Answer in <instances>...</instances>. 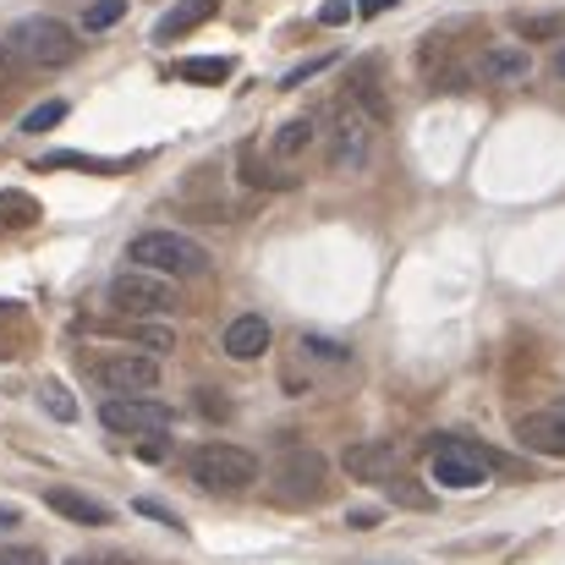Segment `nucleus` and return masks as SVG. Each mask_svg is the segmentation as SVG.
I'll return each instance as SVG.
<instances>
[{
    "label": "nucleus",
    "instance_id": "nucleus-1",
    "mask_svg": "<svg viewBox=\"0 0 565 565\" xmlns=\"http://www.w3.org/2000/svg\"><path fill=\"white\" fill-rule=\"evenodd\" d=\"M127 264L149 269V275H166V280H198V275H209L214 258H209L203 242H192L182 231H143V236H132Z\"/></svg>",
    "mask_w": 565,
    "mask_h": 565
},
{
    "label": "nucleus",
    "instance_id": "nucleus-2",
    "mask_svg": "<svg viewBox=\"0 0 565 565\" xmlns=\"http://www.w3.org/2000/svg\"><path fill=\"white\" fill-rule=\"evenodd\" d=\"M188 472H192V483L209 489V494H242V489L258 483V456L242 450V445L209 439V445H198L188 456Z\"/></svg>",
    "mask_w": 565,
    "mask_h": 565
},
{
    "label": "nucleus",
    "instance_id": "nucleus-3",
    "mask_svg": "<svg viewBox=\"0 0 565 565\" xmlns=\"http://www.w3.org/2000/svg\"><path fill=\"white\" fill-rule=\"evenodd\" d=\"M105 297H110V308H116L121 319H160V313H177V308H182L177 280L149 275V269H121Z\"/></svg>",
    "mask_w": 565,
    "mask_h": 565
},
{
    "label": "nucleus",
    "instance_id": "nucleus-4",
    "mask_svg": "<svg viewBox=\"0 0 565 565\" xmlns=\"http://www.w3.org/2000/svg\"><path fill=\"white\" fill-rule=\"evenodd\" d=\"M11 55H22L28 66H66L77 55V33L61 17H22L11 28Z\"/></svg>",
    "mask_w": 565,
    "mask_h": 565
},
{
    "label": "nucleus",
    "instance_id": "nucleus-5",
    "mask_svg": "<svg viewBox=\"0 0 565 565\" xmlns=\"http://www.w3.org/2000/svg\"><path fill=\"white\" fill-rule=\"evenodd\" d=\"M269 483H275V494H280L286 505H319V500L330 494V461H324L319 450L297 445V450H286V456L275 461Z\"/></svg>",
    "mask_w": 565,
    "mask_h": 565
},
{
    "label": "nucleus",
    "instance_id": "nucleus-6",
    "mask_svg": "<svg viewBox=\"0 0 565 565\" xmlns=\"http://www.w3.org/2000/svg\"><path fill=\"white\" fill-rule=\"evenodd\" d=\"M374 160V121L358 105H341L330 121V171L335 177H358Z\"/></svg>",
    "mask_w": 565,
    "mask_h": 565
},
{
    "label": "nucleus",
    "instance_id": "nucleus-7",
    "mask_svg": "<svg viewBox=\"0 0 565 565\" xmlns=\"http://www.w3.org/2000/svg\"><path fill=\"white\" fill-rule=\"evenodd\" d=\"M99 423L110 434H166L177 423V412L166 401H154V395H105Z\"/></svg>",
    "mask_w": 565,
    "mask_h": 565
},
{
    "label": "nucleus",
    "instance_id": "nucleus-8",
    "mask_svg": "<svg viewBox=\"0 0 565 565\" xmlns=\"http://www.w3.org/2000/svg\"><path fill=\"white\" fill-rule=\"evenodd\" d=\"M94 379L110 395H149L160 384V363L149 352H110V358L94 363Z\"/></svg>",
    "mask_w": 565,
    "mask_h": 565
},
{
    "label": "nucleus",
    "instance_id": "nucleus-9",
    "mask_svg": "<svg viewBox=\"0 0 565 565\" xmlns=\"http://www.w3.org/2000/svg\"><path fill=\"white\" fill-rule=\"evenodd\" d=\"M516 445H522V450H533V456L561 461V456H565V412H561V406L522 412V417H516Z\"/></svg>",
    "mask_w": 565,
    "mask_h": 565
},
{
    "label": "nucleus",
    "instance_id": "nucleus-10",
    "mask_svg": "<svg viewBox=\"0 0 565 565\" xmlns=\"http://www.w3.org/2000/svg\"><path fill=\"white\" fill-rule=\"evenodd\" d=\"M269 341H275V330H269L264 313H236V319L225 324V335H220V352H225L231 363H258V358L269 352Z\"/></svg>",
    "mask_w": 565,
    "mask_h": 565
},
{
    "label": "nucleus",
    "instance_id": "nucleus-11",
    "mask_svg": "<svg viewBox=\"0 0 565 565\" xmlns=\"http://www.w3.org/2000/svg\"><path fill=\"white\" fill-rule=\"evenodd\" d=\"M341 467H347L358 483H374V489H384V483L401 472V456H395V445H384V439H363V445H347Z\"/></svg>",
    "mask_w": 565,
    "mask_h": 565
},
{
    "label": "nucleus",
    "instance_id": "nucleus-12",
    "mask_svg": "<svg viewBox=\"0 0 565 565\" xmlns=\"http://www.w3.org/2000/svg\"><path fill=\"white\" fill-rule=\"evenodd\" d=\"M527 72H533L527 44H489V50L478 55V77H483V83L511 88V83H527Z\"/></svg>",
    "mask_w": 565,
    "mask_h": 565
},
{
    "label": "nucleus",
    "instance_id": "nucleus-13",
    "mask_svg": "<svg viewBox=\"0 0 565 565\" xmlns=\"http://www.w3.org/2000/svg\"><path fill=\"white\" fill-rule=\"evenodd\" d=\"M313 138H319V121L313 116H291L275 138H269V154H275V166L286 171V166H297L308 149H313Z\"/></svg>",
    "mask_w": 565,
    "mask_h": 565
},
{
    "label": "nucleus",
    "instance_id": "nucleus-14",
    "mask_svg": "<svg viewBox=\"0 0 565 565\" xmlns=\"http://www.w3.org/2000/svg\"><path fill=\"white\" fill-rule=\"evenodd\" d=\"M214 11H220V0H177V6L154 22V44H171V39H182L192 28H203Z\"/></svg>",
    "mask_w": 565,
    "mask_h": 565
},
{
    "label": "nucleus",
    "instance_id": "nucleus-15",
    "mask_svg": "<svg viewBox=\"0 0 565 565\" xmlns=\"http://www.w3.org/2000/svg\"><path fill=\"white\" fill-rule=\"evenodd\" d=\"M44 505H50L55 516L77 522V527H105V522H110V505H99V500H88V494H77V489H50Z\"/></svg>",
    "mask_w": 565,
    "mask_h": 565
},
{
    "label": "nucleus",
    "instance_id": "nucleus-16",
    "mask_svg": "<svg viewBox=\"0 0 565 565\" xmlns=\"http://www.w3.org/2000/svg\"><path fill=\"white\" fill-rule=\"evenodd\" d=\"M297 358L308 369H319V374H352V347H341L330 335H302L297 341Z\"/></svg>",
    "mask_w": 565,
    "mask_h": 565
},
{
    "label": "nucleus",
    "instance_id": "nucleus-17",
    "mask_svg": "<svg viewBox=\"0 0 565 565\" xmlns=\"http://www.w3.org/2000/svg\"><path fill=\"white\" fill-rule=\"evenodd\" d=\"M352 105L369 116V121H390V99H384V88H379V66L374 61H363V66H352Z\"/></svg>",
    "mask_w": 565,
    "mask_h": 565
},
{
    "label": "nucleus",
    "instance_id": "nucleus-18",
    "mask_svg": "<svg viewBox=\"0 0 565 565\" xmlns=\"http://www.w3.org/2000/svg\"><path fill=\"white\" fill-rule=\"evenodd\" d=\"M242 182H247V188H297V177H291V171H280V166H258V149H253V143H247V149H242Z\"/></svg>",
    "mask_w": 565,
    "mask_h": 565
},
{
    "label": "nucleus",
    "instance_id": "nucleus-19",
    "mask_svg": "<svg viewBox=\"0 0 565 565\" xmlns=\"http://www.w3.org/2000/svg\"><path fill=\"white\" fill-rule=\"evenodd\" d=\"M177 77L182 83H225L231 77V55H192V61H177Z\"/></svg>",
    "mask_w": 565,
    "mask_h": 565
},
{
    "label": "nucleus",
    "instance_id": "nucleus-20",
    "mask_svg": "<svg viewBox=\"0 0 565 565\" xmlns=\"http://www.w3.org/2000/svg\"><path fill=\"white\" fill-rule=\"evenodd\" d=\"M384 500H395V505H406V511H428V505H434V494H428L417 478H406V472H395V478L384 483Z\"/></svg>",
    "mask_w": 565,
    "mask_h": 565
},
{
    "label": "nucleus",
    "instance_id": "nucleus-21",
    "mask_svg": "<svg viewBox=\"0 0 565 565\" xmlns=\"http://www.w3.org/2000/svg\"><path fill=\"white\" fill-rule=\"evenodd\" d=\"M127 17V0H94L88 11H83V28L88 33H105V28H116Z\"/></svg>",
    "mask_w": 565,
    "mask_h": 565
},
{
    "label": "nucleus",
    "instance_id": "nucleus-22",
    "mask_svg": "<svg viewBox=\"0 0 565 565\" xmlns=\"http://www.w3.org/2000/svg\"><path fill=\"white\" fill-rule=\"evenodd\" d=\"M61 121H66V99H44L39 110L22 116V132H50V127H61Z\"/></svg>",
    "mask_w": 565,
    "mask_h": 565
},
{
    "label": "nucleus",
    "instance_id": "nucleus-23",
    "mask_svg": "<svg viewBox=\"0 0 565 565\" xmlns=\"http://www.w3.org/2000/svg\"><path fill=\"white\" fill-rule=\"evenodd\" d=\"M39 401H44V412H50V417H61V423H72V417H77V401H72V390H66V384H55V379L39 390Z\"/></svg>",
    "mask_w": 565,
    "mask_h": 565
},
{
    "label": "nucleus",
    "instance_id": "nucleus-24",
    "mask_svg": "<svg viewBox=\"0 0 565 565\" xmlns=\"http://www.w3.org/2000/svg\"><path fill=\"white\" fill-rule=\"evenodd\" d=\"M516 33L522 39H561L565 17H516Z\"/></svg>",
    "mask_w": 565,
    "mask_h": 565
},
{
    "label": "nucleus",
    "instance_id": "nucleus-25",
    "mask_svg": "<svg viewBox=\"0 0 565 565\" xmlns=\"http://www.w3.org/2000/svg\"><path fill=\"white\" fill-rule=\"evenodd\" d=\"M127 335H132L138 347H149V352H171V347H177V335H171L166 324H132Z\"/></svg>",
    "mask_w": 565,
    "mask_h": 565
},
{
    "label": "nucleus",
    "instance_id": "nucleus-26",
    "mask_svg": "<svg viewBox=\"0 0 565 565\" xmlns=\"http://www.w3.org/2000/svg\"><path fill=\"white\" fill-rule=\"evenodd\" d=\"M330 61H335V55H313V61H302V66H291V72L280 77V88H302V83H308V77H319V72L330 66Z\"/></svg>",
    "mask_w": 565,
    "mask_h": 565
},
{
    "label": "nucleus",
    "instance_id": "nucleus-27",
    "mask_svg": "<svg viewBox=\"0 0 565 565\" xmlns=\"http://www.w3.org/2000/svg\"><path fill=\"white\" fill-rule=\"evenodd\" d=\"M0 565H50V561L33 544H11V550H0Z\"/></svg>",
    "mask_w": 565,
    "mask_h": 565
},
{
    "label": "nucleus",
    "instance_id": "nucleus-28",
    "mask_svg": "<svg viewBox=\"0 0 565 565\" xmlns=\"http://www.w3.org/2000/svg\"><path fill=\"white\" fill-rule=\"evenodd\" d=\"M132 511H138V516H154V522H166V527H177V533H182V516H177V511H166L160 500H138Z\"/></svg>",
    "mask_w": 565,
    "mask_h": 565
},
{
    "label": "nucleus",
    "instance_id": "nucleus-29",
    "mask_svg": "<svg viewBox=\"0 0 565 565\" xmlns=\"http://www.w3.org/2000/svg\"><path fill=\"white\" fill-rule=\"evenodd\" d=\"M319 22H324V28H341V22H352V0H324V6H319Z\"/></svg>",
    "mask_w": 565,
    "mask_h": 565
},
{
    "label": "nucleus",
    "instance_id": "nucleus-30",
    "mask_svg": "<svg viewBox=\"0 0 565 565\" xmlns=\"http://www.w3.org/2000/svg\"><path fill=\"white\" fill-rule=\"evenodd\" d=\"M347 527L369 533V527H379V511H374V505H358V511H347Z\"/></svg>",
    "mask_w": 565,
    "mask_h": 565
},
{
    "label": "nucleus",
    "instance_id": "nucleus-31",
    "mask_svg": "<svg viewBox=\"0 0 565 565\" xmlns=\"http://www.w3.org/2000/svg\"><path fill=\"white\" fill-rule=\"evenodd\" d=\"M198 406L203 417H231V401H214V390H198Z\"/></svg>",
    "mask_w": 565,
    "mask_h": 565
},
{
    "label": "nucleus",
    "instance_id": "nucleus-32",
    "mask_svg": "<svg viewBox=\"0 0 565 565\" xmlns=\"http://www.w3.org/2000/svg\"><path fill=\"white\" fill-rule=\"evenodd\" d=\"M390 6H401V0H358V17H384Z\"/></svg>",
    "mask_w": 565,
    "mask_h": 565
},
{
    "label": "nucleus",
    "instance_id": "nucleus-33",
    "mask_svg": "<svg viewBox=\"0 0 565 565\" xmlns=\"http://www.w3.org/2000/svg\"><path fill=\"white\" fill-rule=\"evenodd\" d=\"M11 72V44H0V77Z\"/></svg>",
    "mask_w": 565,
    "mask_h": 565
},
{
    "label": "nucleus",
    "instance_id": "nucleus-34",
    "mask_svg": "<svg viewBox=\"0 0 565 565\" xmlns=\"http://www.w3.org/2000/svg\"><path fill=\"white\" fill-rule=\"evenodd\" d=\"M555 77H565V50H561V55H555Z\"/></svg>",
    "mask_w": 565,
    "mask_h": 565
},
{
    "label": "nucleus",
    "instance_id": "nucleus-35",
    "mask_svg": "<svg viewBox=\"0 0 565 565\" xmlns=\"http://www.w3.org/2000/svg\"><path fill=\"white\" fill-rule=\"evenodd\" d=\"M555 406H561V412H565V395H561V401H555Z\"/></svg>",
    "mask_w": 565,
    "mask_h": 565
},
{
    "label": "nucleus",
    "instance_id": "nucleus-36",
    "mask_svg": "<svg viewBox=\"0 0 565 565\" xmlns=\"http://www.w3.org/2000/svg\"><path fill=\"white\" fill-rule=\"evenodd\" d=\"M72 565H88V561H72Z\"/></svg>",
    "mask_w": 565,
    "mask_h": 565
}]
</instances>
